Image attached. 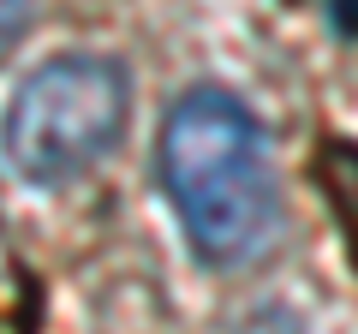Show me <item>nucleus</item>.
Instances as JSON below:
<instances>
[{"mask_svg": "<svg viewBox=\"0 0 358 334\" xmlns=\"http://www.w3.org/2000/svg\"><path fill=\"white\" fill-rule=\"evenodd\" d=\"M131 119V72L114 54H54L18 78L0 114V155L30 185L84 180Z\"/></svg>", "mask_w": 358, "mask_h": 334, "instance_id": "obj_2", "label": "nucleus"}, {"mask_svg": "<svg viewBox=\"0 0 358 334\" xmlns=\"http://www.w3.org/2000/svg\"><path fill=\"white\" fill-rule=\"evenodd\" d=\"M36 18H42V0H0V54L18 48L36 30Z\"/></svg>", "mask_w": 358, "mask_h": 334, "instance_id": "obj_4", "label": "nucleus"}, {"mask_svg": "<svg viewBox=\"0 0 358 334\" xmlns=\"http://www.w3.org/2000/svg\"><path fill=\"white\" fill-rule=\"evenodd\" d=\"M162 191L179 227L192 239L197 263L239 269L275 233L281 197H275V161L257 114L233 90L197 84L162 119Z\"/></svg>", "mask_w": 358, "mask_h": 334, "instance_id": "obj_1", "label": "nucleus"}, {"mask_svg": "<svg viewBox=\"0 0 358 334\" xmlns=\"http://www.w3.org/2000/svg\"><path fill=\"white\" fill-rule=\"evenodd\" d=\"M322 180H329V191H334V209H341L346 233H352V251H358V143H329Z\"/></svg>", "mask_w": 358, "mask_h": 334, "instance_id": "obj_3", "label": "nucleus"}]
</instances>
